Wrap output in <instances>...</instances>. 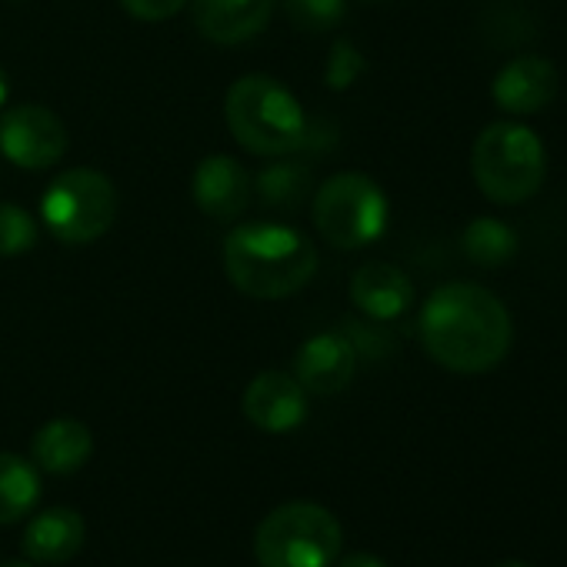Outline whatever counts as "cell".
Wrapping results in <instances>:
<instances>
[{
	"label": "cell",
	"mask_w": 567,
	"mask_h": 567,
	"mask_svg": "<svg viewBox=\"0 0 567 567\" xmlns=\"http://www.w3.org/2000/svg\"><path fill=\"white\" fill-rule=\"evenodd\" d=\"M417 331L427 358L454 374L494 371L514 341L504 301L467 280L444 284L424 301Z\"/></svg>",
	"instance_id": "cell-1"
},
{
	"label": "cell",
	"mask_w": 567,
	"mask_h": 567,
	"mask_svg": "<svg viewBox=\"0 0 567 567\" xmlns=\"http://www.w3.org/2000/svg\"><path fill=\"white\" fill-rule=\"evenodd\" d=\"M230 284L254 301H284L308 288L318 270V247L288 224H240L224 240Z\"/></svg>",
	"instance_id": "cell-2"
},
{
	"label": "cell",
	"mask_w": 567,
	"mask_h": 567,
	"mask_svg": "<svg viewBox=\"0 0 567 567\" xmlns=\"http://www.w3.org/2000/svg\"><path fill=\"white\" fill-rule=\"evenodd\" d=\"M224 117L234 141L257 157H280L308 144V117L301 101L267 74H247L230 84Z\"/></svg>",
	"instance_id": "cell-3"
},
{
	"label": "cell",
	"mask_w": 567,
	"mask_h": 567,
	"mask_svg": "<svg viewBox=\"0 0 567 567\" xmlns=\"http://www.w3.org/2000/svg\"><path fill=\"white\" fill-rule=\"evenodd\" d=\"M341 547V520L315 501L280 504L254 530L257 567H334Z\"/></svg>",
	"instance_id": "cell-4"
},
{
	"label": "cell",
	"mask_w": 567,
	"mask_h": 567,
	"mask_svg": "<svg viewBox=\"0 0 567 567\" xmlns=\"http://www.w3.org/2000/svg\"><path fill=\"white\" fill-rule=\"evenodd\" d=\"M471 174L487 200L524 204L544 184L547 154H544L540 137L530 127L517 121H497V124H487L474 141Z\"/></svg>",
	"instance_id": "cell-5"
},
{
	"label": "cell",
	"mask_w": 567,
	"mask_h": 567,
	"mask_svg": "<svg viewBox=\"0 0 567 567\" xmlns=\"http://www.w3.org/2000/svg\"><path fill=\"white\" fill-rule=\"evenodd\" d=\"M41 217L61 244H94L114 227L117 187L91 167L61 171L41 197Z\"/></svg>",
	"instance_id": "cell-6"
},
{
	"label": "cell",
	"mask_w": 567,
	"mask_h": 567,
	"mask_svg": "<svg viewBox=\"0 0 567 567\" xmlns=\"http://www.w3.org/2000/svg\"><path fill=\"white\" fill-rule=\"evenodd\" d=\"M315 227L341 250L374 244L388 227V197L381 184L358 171L328 177L315 190Z\"/></svg>",
	"instance_id": "cell-7"
},
{
	"label": "cell",
	"mask_w": 567,
	"mask_h": 567,
	"mask_svg": "<svg viewBox=\"0 0 567 567\" xmlns=\"http://www.w3.org/2000/svg\"><path fill=\"white\" fill-rule=\"evenodd\" d=\"M0 151L24 171H48L68 154V127L41 104L11 107L0 117Z\"/></svg>",
	"instance_id": "cell-8"
},
{
	"label": "cell",
	"mask_w": 567,
	"mask_h": 567,
	"mask_svg": "<svg viewBox=\"0 0 567 567\" xmlns=\"http://www.w3.org/2000/svg\"><path fill=\"white\" fill-rule=\"evenodd\" d=\"M240 411L264 434H291L308 421V391L295 374L264 371L244 388Z\"/></svg>",
	"instance_id": "cell-9"
},
{
	"label": "cell",
	"mask_w": 567,
	"mask_h": 567,
	"mask_svg": "<svg viewBox=\"0 0 567 567\" xmlns=\"http://www.w3.org/2000/svg\"><path fill=\"white\" fill-rule=\"evenodd\" d=\"M560 74L540 54L511 58L491 81V101L514 117H534L557 97Z\"/></svg>",
	"instance_id": "cell-10"
},
{
	"label": "cell",
	"mask_w": 567,
	"mask_h": 567,
	"mask_svg": "<svg viewBox=\"0 0 567 567\" xmlns=\"http://www.w3.org/2000/svg\"><path fill=\"white\" fill-rule=\"evenodd\" d=\"M358 371V348L348 334L328 331L315 334L295 354V378L308 394L334 398L341 394Z\"/></svg>",
	"instance_id": "cell-11"
},
{
	"label": "cell",
	"mask_w": 567,
	"mask_h": 567,
	"mask_svg": "<svg viewBox=\"0 0 567 567\" xmlns=\"http://www.w3.org/2000/svg\"><path fill=\"white\" fill-rule=\"evenodd\" d=\"M250 174L244 171V164H237L227 154H210L194 167L190 177V194L194 204L200 207V214H207L217 224H230L234 217L244 214V207L250 204Z\"/></svg>",
	"instance_id": "cell-12"
},
{
	"label": "cell",
	"mask_w": 567,
	"mask_h": 567,
	"mask_svg": "<svg viewBox=\"0 0 567 567\" xmlns=\"http://www.w3.org/2000/svg\"><path fill=\"white\" fill-rule=\"evenodd\" d=\"M274 14V0H190V21L200 38L220 48L254 41Z\"/></svg>",
	"instance_id": "cell-13"
},
{
	"label": "cell",
	"mask_w": 567,
	"mask_h": 567,
	"mask_svg": "<svg viewBox=\"0 0 567 567\" xmlns=\"http://www.w3.org/2000/svg\"><path fill=\"white\" fill-rule=\"evenodd\" d=\"M351 301L364 318L378 324L398 321L414 305V284L401 267L371 260L351 277Z\"/></svg>",
	"instance_id": "cell-14"
},
{
	"label": "cell",
	"mask_w": 567,
	"mask_h": 567,
	"mask_svg": "<svg viewBox=\"0 0 567 567\" xmlns=\"http://www.w3.org/2000/svg\"><path fill=\"white\" fill-rule=\"evenodd\" d=\"M87 540V520L74 507H51L31 517L21 547L34 564H68Z\"/></svg>",
	"instance_id": "cell-15"
},
{
	"label": "cell",
	"mask_w": 567,
	"mask_h": 567,
	"mask_svg": "<svg viewBox=\"0 0 567 567\" xmlns=\"http://www.w3.org/2000/svg\"><path fill=\"white\" fill-rule=\"evenodd\" d=\"M94 454V434L78 417H54L38 427L31 437V457L38 471H48L54 477L78 474Z\"/></svg>",
	"instance_id": "cell-16"
},
{
	"label": "cell",
	"mask_w": 567,
	"mask_h": 567,
	"mask_svg": "<svg viewBox=\"0 0 567 567\" xmlns=\"http://www.w3.org/2000/svg\"><path fill=\"white\" fill-rule=\"evenodd\" d=\"M41 501V474L21 454L0 451V524L24 520Z\"/></svg>",
	"instance_id": "cell-17"
},
{
	"label": "cell",
	"mask_w": 567,
	"mask_h": 567,
	"mask_svg": "<svg viewBox=\"0 0 567 567\" xmlns=\"http://www.w3.org/2000/svg\"><path fill=\"white\" fill-rule=\"evenodd\" d=\"M254 190H257V200L270 210H298L308 194L315 190V174L308 164H298V161H277V164H267L257 181H254Z\"/></svg>",
	"instance_id": "cell-18"
},
{
	"label": "cell",
	"mask_w": 567,
	"mask_h": 567,
	"mask_svg": "<svg viewBox=\"0 0 567 567\" xmlns=\"http://www.w3.org/2000/svg\"><path fill=\"white\" fill-rule=\"evenodd\" d=\"M464 254L477 264V267H501L517 254V234L511 224L497 220V217H474L464 234H461Z\"/></svg>",
	"instance_id": "cell-19"
},
{
	"label": "cell",
	"mask_w": 567,
	"mask_h": 567,
	"mask_svg": "<svg viewBox=\"0 0 567 567\" xmlns=\"http://www.w3.org/2000/svg\"><path fill=\"white\" fill-rule=\"evenodd\" d=\"M280 4L305 34H328L348 18V0H280Z\"/></svg>",
	"instance_id": "cell-20"
},
{
	"label": "cell",
	"mask_w": 567,
	"mask_h": 567,
	"mask_svg": "<svg viewBox=\"0 0 567 567\" xmlns=\"http://www.w3.org/2000/svg\"><path fill=\"white\" fill-rule=\"evenodd\" d=\"M38 244V224L31 210L18 204H0V257L28 254Z\"/></svg>",
	"instance_id": "cell-21"
},
{
	"label": "cell",
	"mask_w": 567,
	"mask_h": 567,
	"mask_svg": "<svg viewBox=\"0 0 567 567\" xmlns=\"http://www.w3.org/2000/svg\"><path fill=\"white\" fill-rule=\"evenodd\" d=\"M364 74V58L351 41H338L331 48L328 68H324V81L331 91H348L358 78Z\"/></svg>",
	"instance_id": "cell-22"
},
{
	"label": "cell",
	"mask_w": 567,
	"mask_h": 567,
	"mask_svg": "<svg viewBox=\"0 0 567 567\" xmlns=\"http://www.w3.org/2000/svg\"><path fill=\"white\" fill-rule=\"evenodd\" d=\"M187 0H121V8L137 21H167L184 11Z\"/></svg>",
	"instance_id": "cell-23"
},
{
	"label": "cell",
	"mask_w": 567,
	"mask_h": 567,
	"mask_svg": "<svg viewBox=\"0 0 567 567\" xmlns=\"http://www.w3.org/2000/svg\"><path fill=\"white\" fill-rule=\"evenodd\" d=\"M338 567H391L388 560H381L378 554H368V550H354L348 554Z\"/></svg>",
	"instance_id": "cell-24"
},
{
	"label": "cell",
	"mask_w": 567,
	"mask_h": 567,
	"mask_svg": "<svg viewBox=\"0 0 567 567\" xmlns=\"http://www.w3.org/2000/svg\"><path fill=\"white\" fill-rule=\"evenodd\" d=\"M8 94H11V87H8V74H4V68H0V107L8 104Z\"/></svg>",
	"instance_id": "cell-25"
},
{
	"label": "cell",
	"mask_w": 567,
	"mask_h": 567,
	"mask_svg": "<svg viewBox=\"0 0 567 567\" xmlns=\"http://www.w3.org/2000/svg\"><path fill=\"white\" fill-rule=\"evenodd\" d=\"M0 567H34V564H28V560H8V564H0Z\"/></svg>",
	"instance_id": "cell-26"
},
{
	"label": "cell",
	"mask_w": 567,
	"mask_h": 567,
	"mask_svg": "<svg viewBox=\"0 0 567 567\" xmlns=\"http://www.w3.org/2000/svg\"><path fill=\"white\" fill-rule=\"evenodd\" d=\"M497 567H530V564H524V560H504V564H497Z\"/></svg>",
	"instance_id": "cell-27"
},
{
	"label": "cell",
	"mask_w": 567,
	"mask_h": 567,
	"mask_svg": "<svg viewBox=\"0 0 567 567\" xmlns=\"http://www.w3.org/2000/svg\"><path fill=\"white\" fill-rule=\"evenodd\" d=\"M368 4H381V0H368Z\"/></svg>",
	"instance_id": "cell-28"
}]
</instances>
